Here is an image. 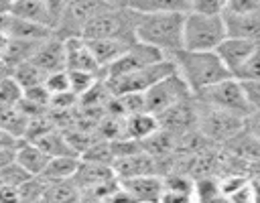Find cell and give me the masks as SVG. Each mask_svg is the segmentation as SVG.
I'll list each match as a JSON object with an SVG mask.
<instances>
[{"mask_svg": "<svg viewBox=\"0 0 260 203\" xmlns=\"http://www.w3.org/2000/svg\"><path fill=\"white\" fill-rule=\"evenodd\" d=\"M246 99L252 110H260V79H246L242 81Z\"/></svg>", "mask_w": 260, "mask_h": 203, "instance_id": "obj_38", "label": "cell"}, {"mask_svg": "<svg viewBox=\"0 0 260 203\" xmlns=\"http://www.w3.org/2000/svg\"><path fill=\"white\" fill-rule=\"evenodd\" d=\"M22 93H24V89L12 73L0 81V104H4V106L18 104L22 99Z\"/></svg>", "mask_w": 260, "mask_h": 203, "instance_id": "obj_33", "label": "cell"}, {"mask_svg": "<svg viewBox=\"0 0 260 203\" xmlns=\"http://www.w3.org/2000/svg\"><path fill=\"white\" fill-rule=\"evenodd\" d=\"M181 77L187 81L193 93H199L207 85H213L225 77H232L223 61L215 51H191V49H179L173 55H169Z\"/></svg>", "mask_w": 260, "mask_h": 203, "instance_id": "obj_2", "label": "cell"}, {"mask_svg": "<svg viewBox=\"0 0 260 203\" xmlns=\"http://www.w3.org/2000/svg\"><path fill=\"white\" fill-rule=\"evenodd\" d=\"M43 41L45 39H18V37H10L8 45H6V51L2 55V61L8 67H16V65H20L24 61H30Z\"/></svg>", "mask_w": 260, "mask_h": 203, "instance_id": "obj_22", "label": "cell"}, {"mask_svg": "<svg viewBox=\"0 0 260 203\" xmlns=\"http://www.w3.org/2000/svg\"><path fill=\"white\" fill-rule=\"evenodd\" d=\"M28 177H32L22 164H18L16 160L14 162H10V164H6L4 168H0V181L2 183H6V185H10V187H20Z\"/></svg>", "mask_w": 260, "mask_h": 203, "instance_id": "obj_35", "label": "cell"}, {"mask_svg": "<svg viewBox=\"0 0 260 203\" xmlns=\"http://www.w3.org/2000/svg\"><path fill=\"white\" fill-rule=\"evenodd\" d=\"M85 41L102 69H106L110 63H114L134 43V41H124V39H85Z\"/></svg>", "mask_w": 260, "mask_h": 203, "instance_id": "obj_21", "label": "cell"}, {"mask_svg": "<svg viewBox=\"0 0 260 203\" xmlns=\"http://www.w3.org/2000/svg\"><path fill=\"white\" fill-rule=\"evenodd\" d=\"M193 197L195 201H213V199H221V185L217 179H213L211 175H201L195 177V189H193Z\"/></svg>", "mask_w": 260, "mask_h": 203, "instance_id": "obj_30", "label": "cell"}, {"mask_svg": "<svg viewBox=\"0 0 260 203\" xmlns=\"http://www.w3.org/2000/svg\"><path fill=\"white\" fill-rule=\"evenodd\" d=\"M158 124L162 130L181 136L185 132H191L197 128V99L195 95L189 99H183L175 106H171L169 110H165L162 114H158Z\"/></svg>", "mask_w": 260, "mask_h": 203, "instance_id": "obj_11", "label": "cell"}, {"mask_svg": "<svg viewBox=\"0 0 260 203\" xmlns=\"http://www.w3.org/2000/svg\"><path fill=\"white\" fill-rule=\"evenodd\" d=\"M45 73L57 71V69H67V55H65V39L51 35L49 39H45L37 53L32 55V59Z\"/></svg>", "mask_w": 260, "mask_h": 203, "instance_id": "obj_16", "label": "cell"}, {"mask_svg": "<svg viewBox=\"0 0 260 203\" xmlns=\"http://www.w3.org/2000/svg\"><path fill=\"white\" fill-rule=\"evenodd\" d=\"M10 14L18 16V18H24V20L47 24V26L53 28V20H51V14H49V8H47L45 0H14V6H12Z\"/></svg>", "mask_w": 260, "mask_h": 203, "instance_id": "obj_24", "label": "cell"}, {"mask_svg": "<svg viewBox=\"0 0 260 203\" xmlns=\"http://www.w3.org/2000/svg\"><path fill=\"white\" fill-rule=\"evenodd\" d=\"M130 8L138 12H189V0H130Z\"/></svg>", "mask_w": 260, "mask_h": 203, "instance_id": "obj_28", "label": "cell"}, {"mask_svg": "<svg viewBox=\"0 0 260 203\" xmlns=\"http://www.w3.org/2000/svg\"><path fill=\"white\" fill-rule=\"evenodd\" d=\"M260 43H254L250 39H244V37H225L219 47L215 49V53L219 55V59L223 61V65L228 67V71L234 75V71L256 51Z\"/></svg>", "mask_w": 260, "mask_h": 203, "instance_id": "obj_15", "label": "cell"}, {"mask_svg": "<svg viewBox=\"0 0 260 203\" xmlns=\"http://www.w3.org/2000/svg\"><path fill=\"white\" fill-rule=\"evenodd\" d=\"M177 71V65L171 57H165L156 63H150L142 69H136L132 73H126V75H120V77H114V79H106L112 95H120V93H130V91H146L150 89L156 81H160L162 77L171 75Z\"/></svg>", "mask_w": 260, "mask_h": 203, "instance_id": "obj_7", "label": "cell"}, {"mask_svg": "<svg viewBox=\"0 0 260 203\" xmlns=\"http://www.w3.org/2000/svg\"><path fill=\"white\" fill-rule=\"evenodd\" d=\"M185 14L187 12H138L136 39L156 47L165 55H173L183 49Z\"/></svg>", "mask_w": 260, "mask_h": 203, "instance_id": "obj_1", "label": "cell"}, {"mask_svg": "<svg viewBox=\"0 0 260 203\" xmlns=\"http://www.w3.org/2000/svg\"><path fill=\"white\" fill-rule=\"evenodd\" d=\"M81 199V189L77 187V183L73 179H65V181H49V187L45 191L43 201H77Z\"/></svg>", "mask_w": 260, "mask_h": 203, "instance_id": "obj_27", "label": "cell"}, {"mask_svg": "<svg viewBox=\"0 0 260 203\" xmlns=\"http://www.w3.org/2000/svg\"><path fill=\"white\" fill-rule=\"evenodd\" d=\"M223 20L230 37H244L254 43H260V10L246 14L223 12Z\"/></svg>", "mask_w": 260, "mask_h": 203, "instance_id": "obj_17", "label": "cell"}, {"mask_svg": "<svg viewBox=\"0 0 260 203\" xmlns=\"http://www.w3.org/2000/svg\"><path fill=\"white\" fill-rule=\"evenodd\" d=\"M160 128L158 124V116L144 110V112H136L124 118V136L134 138V140H144L148 136H152L156 130Z\"/></svg>", "mask_w": 260, "mask_h": 203, "instance_id": "obj_19", "label": "cell"}, {"mask_svg": "<svg viewBox=\"0 0 260 203\" xmlns=\"http://www.w3.org/2000/svg\"><path fill=\"white\" fill-rule=\"evenodd\" d=\"M195 93L191 91V87L187 85V81L181 77L179 71L162 77L160 81H156L150 89L144 91V97H146V110L152 112V114H162L165 110H169L171 106L183 101V99H189L193 97Z\"/></svg>", "mask_w": 260, "mask_h": 203, "instance_id": "obj_8", "label": "cell"}, {"mask_svg": "<svg viewBox=\"0 0 260 203\" xmlns=\"http://www.w3.org/2000/svg\"><path fill=\"white\" fill-rule=\"evenodd\" d=\"M228 37L223 14H205L189 10L183 26V49L191 51H215Z\"/></svg>", "mask_w": 260, "mask_h": 203, "instance_id": "obj_3", "label": "cell"}, {"mask_svg": "<svg viewBox=\"0 0 260 203\" xmlns=\"http://www.w3.org/2000/svg\"><path fill=\"white\" fill-rule=\"evenodd\" d=\"M258 10H260V0H228L225 4V12H234V14H246Z\"/></svg>", "mask_w": 260, "mask_h": 203, "instance_id": "obj_39", "label": "cell"}, {"mask_svg": "<svg viewBox=\"0 0 260 203\" xmlns=\"http://www.w3.org/2000/svg\"><path fill=\"white\" fill-rule=\"evenodd\" d=\"M51 156L32 140H20L16 146V162L22 164L30 175H43Z\"/></svg>", "mask_w": 260, "mask_h": 203, "instance_id": "obj_18", "label": "cell"}, {"mask_svg": "<svg viewBox=\"0 0 260 203\" xmlns=\"http://www.w3.org/2000/svg\"><path fill=\"white\" fill-rule=\"evenodd\" d=\"M10 73H12V67H8V65H6V63L0 59V81H2L4 77H8Z\"/></svg>", "mask_w": 260, "mask_h": 203, "instance_id": "obj_47", "label": "cell"}, {"mask_svg": "<svg viewBox=\"0 0 260 203\" xmlns=\"http://www.w3.org/2000/svg\"><path fill=\"white\" fill-rule=\"evenodd\" d=\"M8 35L4 32V30H0V59H2V55H4V51H6V45H8Z\"/></svg>", "mask_w": 260, "mask_h": 203, "instance_id": "obj_46", "label": "cell"}, {"mask_svg": "<svg viewBox=\"0 0 260 203\" xmlns=\"http://www.w3.org/2000/svg\"><path fill=\"white\" fill-rule=\"evenodd\" d=\"M234 77L240 81L246 79H260V45L256 47V51L234 71Z\"/></svg>", "mask_w": 260, "mask_h": 203, "instance_id": "obj_34", "label": "cell"}, {"mask_svg": "<svg viewBox=\"0 0 260 203\" xmlns=\"http://www.w3.org/2000/svg\"><path fill=\"white\" fill-rule=\"evenodd\" d=\"M20 140H22V138H16V136H12L10 132H6V130L0 128V148H4V146H18Z\"/></svg>", "mask_w": 260, "mask_h": 203, "instance_id": "obj_43", "label": "cell"}, {"mask_svg": "<svg viewBox=\"0 0 260 203\" xmlns=\"http://www.w3.org/2000/svg\"><path fill=\"white\" fill-rule=\"evenodd\" d=\"M32 142H37L49 156H61V154H79L73 146H71V142H69V138H67V134L63 132V130H59V128H51L49 132H45L43 136H39L37 140H32ZM81 156V154H79Z\"/></svg>", "mask_w": 260, "mask_h": 203, "instance_id": "obj_26", "label": "cell"}, {"mask_svg": "<svg viewBox=\"0 0 260 203\" xmlns=\"http://www.w3.org/2000/svg\"><path fill=\"white\" fill-rule=\"evenodd\" d=\"M193 12H205V14H223L228 0H189Z\"/></svg>", "mask_w": 260, "mask_h": 203, "instance_id": "obj_37", "label": "cell"}, {"mask_svg": "<svg viewBox=\"0 0 260 203\" xmlns=\"http://www.w3.org/2000/svg\"><path fill=\"white\" fill-rule=\"evenodd\" d=\"M108 6L112 8H124V6H130V0H104Z\"/></svg>", "mask_w": 260, "mask_h": 203, "instance_id": "obj_45", "label": "cell"}, {"mask_svg": "<svg viewBox=\"0 0 260 203\" xmlns=\"http://www.w3.org/2000/svg\"><path fill=\"white\" fill-rule=\"evenodd\" d=\"M2 30L8 37H18V39H47V37L55 35V30L51 26L41 24V22H32V20H24V18L14 16V14L6 16Z\"/></svg>", "mask_w": 260, "mask_h": 203, "instance_id": "obj_20", "label": "cell"}, {"mask_svg": "<svg viewBox=\"0 0 260 203\" xmlns=\"http://www.w3.org/2000/svg\"><path fill=\"white\" fill-rule=\"evenodd\" d=\"M45 87L53 93H61V91H69L71 89V83H69V69H57V71H51L47 73L45 77Z\"/></svg>", "mask_w": 260, "mask_h": 203, "instance_id": "obj_36", "label": "cell"}, {"mask_svg": "<svg viewBox=\"0 0 260 203\" xmlns=\"http://www.w3.org/2000/svg\"><path fill=\"white\" fill-rule=\"evenodd\" d=\"M65 55H67V69H83L93 71L104 77V69L100 67L95 55L91 53L85 37H67L65 39Z\"/></svg>", "mask_w": 260, "mask_h": 203, "instance_id": "obj_14", "label": "cell"}, {"mask_svg": "<svg viewBox=\"0 0 260 203\" xmlns=\"http://www.w3.org/2000/svg\"><path fill=\"white\" fill-rule=\"evenodd\" d=\"M28 122H30V118L18 108V104H12V106L0 104V128L2 130L10 132L16 138H24Z\"/></svg>", "mask_w": 260, "mask_h": 203, "instance_id": "obj_25", "label": "cell"}, {"mask_svg": "<svg viewBox=\"0 0 260 203\" xmlns=\"http://www.w3.org/2000/svg\"><path fill=\"white\" fill-rule=\"evenodd\" d=\"M120 181L132 201H160L162 191H165L162 175H158V173L128 177V179H120Z\"/></svg>", "mask_w": 260, "mask_h": 203, "instance_id": "obj_13", "label": "cell"}, {"mask_svg": "<svg viewBox=\"0 0 260 203\" xmlns=\"http://www.w3.org/2000/svg\"><path fill=\"white\" fill-rule=\"evenodd\" d=\"M102 79L100 73L93 71H83V69H69V83H71V91H75L79 97L83 93H87L98 81Z\"/></svg>", "mask_w": 260, "mask_h": 203, "instance_id": "obj_32", "label": "cell"}, {"mask_svg": "<svg viewBox=\"0 0 260 203\" xmlns=\"http://www.w3.org/2000/svg\"><path fill=\"white\" fill-rule=\"evenodd\" d=\"M114 173L118 179H128V177H138V175H150V173H158L162 175V162L152 156L150 152H146L144 148L126 156H118L114 160Z\"/></svg>", "mask_w": 260, "mask_h": 203, "instance_id": "obj_12", "label": "cell"}, {"mask_svg": "<svg viewBox=\"0 0 260 203\" xmlns=\"http://www.w3.org/2000/svg\"><path fill=\"white\" fill-rule=\"evenodd\" d=\"M12 75L22 85V89L32 87V85H41V83H45V77H47V73L35 61H24V63L12 67Z\"/></svg>", "mask_w": 260, "mask_h": 203, "instance_id": "obj_29", "label": "cell"}, {"mask_svg": "<svg viewBox=\"0 0 260 203\" xmlns=\"http://www.w3.org/2000/svg\"><path fill=\"white\" fill-rule=\"evenodd\" d=\"M12 6H14V0H0V16H6L12 12Z\"/></svg>", "mask_w": 260, "mask_h": 203, "instance_id": "obj_44", "label": "cell"}, {"mask_svg": "<svg viewBox=\"0 0 260 203\" xmlns=\"http://www.w3.org/2000/svg\"><path fill=\"white\" fill-rule=\"evenodd\" d=\"M169 55H165L162 51H158L156 47L152 45H146L142 41H134L114 63H110L106 69H104V77L106 79H114V77H120V75H126V73H132L136 69H142L150 63H156L160 59H165Z\"/></svg>", "mask_w": 260, "mask_h": 203, "instance_id": "obj_9", "label": "cell"}, {"mask_svg": "<svg viewBox=\"0 0 260 203\" xmlns=\"http://www.w3.org/2000/svg\"><path fill=\"white\" fill-rule=\"evenodd\" d=\"M106 8H110L104 0H71L67 10L63 12L61 20L55 26V35L61 39L67 37H77L83 32L85 24L98 16L100 12H104Z\"/></svg>", "mask_w": 260, "mask_h": 203, "instance_id": "obj_10", "label": "cell"}, {"mask_svg": "<svg viewBox=\"0 0 260 203\" xmlns=\"http://www.w3.org/2000/svg\"><path fill=\"white\" fill-rule=\"evenodd\" d=\"M136 20L138 12L130 6L124 8H106L98 16H93L81 37L85 39H124V41H138L136 39Z\"/></svg>", "mask_w": 260, "mask_h": 203, "instance_id": "obj_4", "label": "cell"}, {"mask_svg": "<svg viewBox=\"0 0 260 203\" xmlns=\"http://www.w3.org/2000/svg\"><path fill=\"white\" fill-rule=\"evenodd\" d=\"M16 160V146H4L0 148V168Z\"/></svg>", "mask_w": 260, "mask_h": 203, "instance_id": "obj_42", "label": "cell"}, {"mask_svg": "<svg viewBox=\"0 0 260 203\" xmlns=\"http://www.w3.org/2000/svg\"><path fill=\"white\" fill-rule=\"evenodd\" d=\"M195 97L211 108H219V110H225V112H232L236 116H242V118H248V114L252 112L248 99H246V93H244V87H242V81L236 79L234 75L232 77H225L213 85H207L205 89H201L199 93H195Z\"/></svg>", "mask_w": 260, "mask_h": 203, "instance_id": "obj_6", "label": "cell"}, {"mask_svg": "<svg viewBox=\"0 0 260 203\" xmlns=\"http://www.w3.org/2000/svg\"><path fill=\"white\" fill-rule=\"evenodd\" d=\"M69 2H71V0H45V4H47V8H49V14H51V20H53V28H55L57 22L61 20V16H63V12L67 10Z\"/></svg>", "mask_w": 260, "mask_h": 203, "instance_id": "obj_40", "label": "cell"}, {"mask_svg": "<svg viewBox=\"0 0 260 203\" xmlns=\"http://www.w3.org/2000/svg\"><path fill=\"white\" fill-rule=\"evenodd\" d=\"M81 164L79 154H61V156H51L47 168L43 171V177L47 181H65L73 179L77 168Z\"/></svg>", "mask_w": 260, "mask_h": 203, "instance_id": "obj_23", "label": "cell"}, {"mask_svg": "<svg viewBox=\"0 0 260 203\" xmlns=\"http://www.w3.org/2000/svg\"><path fill=\"white\" fill-rule=\"evenodd\" d=\"M197 128L209 142L225 144L246 128V118L219 108H211L197 99Z\"/></svg>", "mask_w": 260, "mask_h": 203, "instance_id": "obj_5", "label": "cell"}, {"mask_svg": "<svg viewBox=\"0 0 260 203\" xmlns=\"http://www.w3.org/2000/svg\"><path fill=\"white\" fill-rule=\"evenodd\" d=\"M246 130L260 138V110H252L246 118Z\"/></svg>", "mask_w": 260, "mask_h": 203, "instance_id": "obj_41", "label": "cell"}, {"mask_svg": "<svg viewBox=\"0 0 260 203\" xmlns=\"http://www.w3.org/2000/svg\"><path fill=\"white\" fill-rule=\"evenodd\" d=\"M47 187H49V181L43 175H32L16 189L18 201H43Z\"/></svg>", "mask_w": 260, "mask_h": 203, "instance_id": "obj_31", "label": "cell"}]
</instances>
